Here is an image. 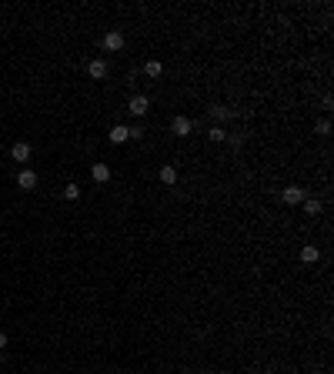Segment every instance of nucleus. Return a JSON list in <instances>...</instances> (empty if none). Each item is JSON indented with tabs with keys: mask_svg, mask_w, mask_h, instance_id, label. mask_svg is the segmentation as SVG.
I'll return each mask as SVG.
<instances>
[{
	"mask_svg": "<svg viewBox=\"0 0 334 374\" xmlns=\"http://www.w3.org/2000/svg\"><path fill=\"white\" fill-rule=\"evenodd\" d=\"M124 44H127V40H124L121 30H107V33H104V50L117 54V50H124Z\"/></svg>",
	"mask_w": 334,
	"mask_h": 374,
	"instance_id": "3",
	"label": "nucleus"
},
{
	"mask_svg": "<svg viewBox=\"0 0 334 374\" xmlns=\"http://www.w3.org/2000/svg\"><path fill=\"white\" fill-rule=\"evenodd\" d=\"M87 74L94 80H104L107 74H111V67H107V60H100V57H97V60H90V64H87Z\"/></svg>",
	"mask_w": 334,
	"mask_h": 374,
	"instance_id": "6",
	"label": "nucleus"
},
{
	"mask_svg": "<svg viewBox=\"0 0 334 374\" xmlns=\"http://www.w3.org/2000/svg\"><path fill=\"white\" fill-rule=\"evenodd\" d=\"M107 137H111V144H127L131 141V127H127V124H114Z\"/></svg>",
	"mask_w": 334,
	"mask_h": 374,
	"instance_id": "7",
	"label": "nucleus"
},
{
	"mask_svg": "<svg viewBox=\"0 0 334 374\" xmlns=\"http://www.w3.org/2000/svg\"><path fill=\"white\" fill-rule=\"evenodd\" d=\"M127 110H131L134 117H144L147 110H151V97H147V94H134V97L127 100Z\"/></svg>",
	"mask_w": 334,
	"mask_h": 374,
	"instance_id": "2",
	"label": "nucleus"
},
{
	"mask_svg": "<svg viewBox=\"0 0 334 374\" xmlns=\"http://www.w3.org/2000/svg\"><path fill=\"white\" fill-rule=\"evenodd\" d=\"M207 137H211V141H217V144H221V141H227V131H224L221 124H214L211 131H207Z\"/></svg>",
	"mask_w": 334,
	"mask_h": 374,
	"instance_id": "15",
	"label": "nucleus"
},
{
	"mask_svg": "<svg viewBox=\"0 0 334 374\" xmlns=\"http://www.w3.org/2000/svg\"><path fill=\"white\" fill-rule=\"evenodd\" d=\"M137 137H144V127H141V124H134L131 127V141H137Z\"/></svg>",
	"mask_w": 334,
	"mask_h": 374,
	"instance_id": "17",
	"label": "nucleus"
},
{
	"mask_svg": "<svg viewBox=\"0 0 334 374\" xmlns=\"http://www.w3.org/2000/svg\"><path fill=\"white\" fill-rule=\"evenodd\" d=\"M207 110H211V117H214V121H231V117H234V110H231V107H224V104H214V107H207Z\"/></svg>",
	"mask_w": 334,
	"mask_h": 374,
	"instance_id": "12",
	"label": "nucleus"
},
{
	"mask_svg": "<svg viewBox=\"0 0 334 374\" xmlns=\"http://www.w3.org/2000/svg\"><path fill=\"white\" fill-rule=\"evenodd\" d=\"M0 348H7V334L3 331H0Z\"/></svg>",
	"mask_w": 334,
	"mask_h": 374,
	"instance_id": "18",
	"label": "nucleus"
},
{
	"mask_svg": "<svg viewBox=\"0 0 334 374\" xmlns=\"http://www.w3.org/2000/svg\"><path fill=\"white\" fill-rule=\"evenodd\" d=\"M157 177H161V184H164V187H174V184H177V167L164 164L161 171H157Z\"/></svg>",
	"mask_w": 334,
	"mask_h": 374,
	"instance_id": "9",
	"label": "nucleus"
},
{
	"mask_svg": "<svg viewBox=\"0 0 334 374\" xmlns=\"http://www.w3.org/2000/svg\"><path fill=\"white\" fill-rule=\"evenodd\" d=\"M64 200H80V187L77 184H67L64 187Z\"/></svg>",
	"mask_w": 334,
	"mask_h": 374,
	"instance_id": "16",
	"label": "nucleus"
},
{
	"mask_svg": "<svg viewBox=\"0 0 334 374\" xmlns=\"http://www.w3.org/2000/svg\"><path fill=\"white\" fill-rule=\"evenodd\" d=\"M17 187H20V190H33V187H37V174H33L30 167H20V171H17Z\"/></svg>",
	"mask_w": 334,
	"mask_h": 374,
	"instance_id": "4",
	"label": "nucleus"
},
{
	"mask_svg": "<svg viewBox=\"0 0 334 374\" xmlns=\"http://www.w3.org/2000/svg\"><path fill=\"white\" fill-rule=\"evenodd\" d=\"M10 157L17 161V164H23V161H30V144H27V141H17V144L10 147Z\"/></svg>",
	"mask_w": 334,
	"mask_h": 374,
	"instance_id": "8",
	"label": "nucleus"
},
{
	"mask_svg": "<svg viewBox=\"0 0 334 374\" xmlns=\"http://www.w3.org/2000/svg\"><path fill=\"white\" fill-rule=\"evenodd\" d=\"M304 197H308V190H304V187H298V184H291V187H284V190H281V200H284L288 207L304 204Z\"/></svg>",
	"mask_w": 334,
	"mask_h": 374,
	"instance_id": "1",
	"label": "nucleus"
},
{
	"mask_svg": "<svg viewBox=\"0 0 334 374\" xmlns=\"http://www.w3.org/2000/svg\"><path fill=\"white\" fill-rule=\"evenodd\" d=\"M301 261H304V264H318V261H321V251H318L314 244H304V247H301Z\"/></svg>",
	"mask_w": 334,
	"mask_h": 374,
	"instance_id": "11",
	"label": "nucleus"
},
{
	"mask_svg": "<svg viewBox=\"0 0 334 374\" xmlns=\"http://www.w3.org/2000/svg\"><path fill=\"white\" fill-rule=\"evenodd\" d=\"M144 74H147V77H161V74H164V64H161V60H147Z\"/></svg>",
	"mask_w": 334,
	"mask_h": 374,
	"instance_id": "13",
	"label": "nucleus"
},
{
	"mask_svg": "<svg viewBox=\"0 0 334 374\" xmlns=\"http://www.w3.org/2000/svg\"><path fill=\"white\" fill-rule=\"evenodd\" d=\"M301 207H304V214H311V217H314V214H321V200H318V197H304Z\"/></svg>",
	"mask_w": 334,
	"mask_h": 374,
	"instance_id": "14",
	"label": "nucleus"
},
{
	"mask_svg": "<svg viewBox=\"0 0 334 374\" xmlns=\"http://www.w3.org/2000/svg\"><path fill=\"white\" fill-rule=\"evenodd\" d=\"M90 177H94L97 184H107V181H111V167H107L104 161H100V164H94V167H90Z\"/></svg>",
	"mask_w": 334,
	"mask_h": 374,
	"instance_id": "10",
	"label": "nucleus"
},
{
	"mask_svg": "<svg viewBox=\"0 0 334 374\" xmlns=\"http://www.w3.org/2000/svg\"><path fill=\"white\" fill-rule=\"evenodd\" d=\"M170 131L177 134V137H187V134L194 131V121H190V117H180V114H177V117L170 121Z\"/></svg>",
	"mask_w": 334,
	"mask_h": 374,
	"instance_id": "5",
	"label": "nucleus"
}]
</instances>
